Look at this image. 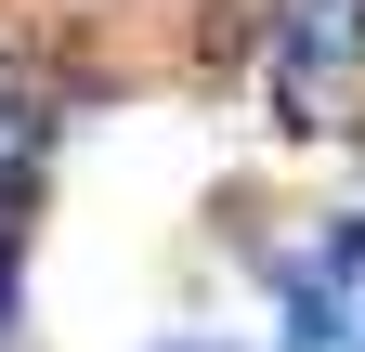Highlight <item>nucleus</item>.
Returning <instances> with one entry per match:
<instances>
[{
  "instance_id": "nucleus-1",
  "label": "nucleus",
  "mask_w": 365,
  "mask_h": 352,
  "mask_svg": "<svg viewBox=\"0 0 365 352\" xmlns=\"http://www.w3.org/2000/svg\"><path fill=\"white\" fill-rule=\"evenodd\" d=\"M261 92H274V130H300V144L365 130V0H274Z\"/></svg>"
},
{
  "instance_id": "nucleus-2",
  "label": "nucleus",
  "mask_w": 365,
  "mask_h": 352,
  "mask_svg": "<svg viewBox=\"0 0 365 352\" xmlns=\"http://www.w3.org/2000/svg\"><path fill=\"white\" fill-rule=\"evenodd\" d=\"M39 170H53V118H39V92H14V78H0V209H26Z\"/></svg>"
},
{
  "instance_id": "nucleus-3",
  "label": "nucleus",
  "mask_w": 365,
  "mask_h": 352,
  "mask_svg": "<svg viewBox=\"0 0 365 352\" xmlns=\"http://www.w3.org/2000/svg\"><path fill=\"white\" fill-rule=\"evenodd\" d=\"M182 352H209V339H182Z\"/></svg>"
}]
</instances>
